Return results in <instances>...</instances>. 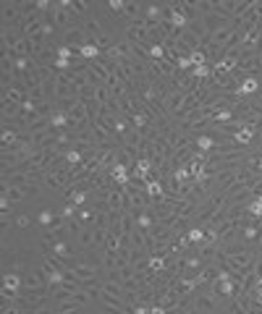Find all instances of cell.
<instances>
[{
    "label": "cell",
    "mask_w": 262,
    "mask_h": 314,
    "mask_svg": "<svg viewBox=\"0 0 262 314\" xmlns=\"http://www.w3.org/2000/svg\"><path fill=\"white\" fill-rule=\"evenodd\" d=\"M79 241H82V246H87V249L95 246V228H84V230L79 233ZM95 249H97V246H95Z\"/></svg>",
    "instance_id": "9"
},
{
    "label": "cell",
    "mask_w": 262,
    "mask_h": 314,
    "mask_svg": "<svg viewBox=\"0 0 262 314\" xmlns=\"http://www.w3.org/2000/svg\"><path fill=\"white\" fill-rule=\"evenodd\" d=\"M183 97H186V89H171L165 94V113H168V118H173L178 113V107L183 105Z\"/></svg>",
    "instance_id": "2"
},
{
    "label": "cell",
    "mask_w": 262,
    "mask_h": 314,
    "mask_svg": "<svg viewBox=\"0 0 262 314\" xmlns=\"http://www.w3.org/2000/svg\"><path fill=\"white\" fill-rule=\"evenodd\" d=\"M259 92V82H257V76H244L241 78V84H239V94L241 97H254V94Z\"/></svg>",
    "instance_id": "4"
},
{
    "label": "cell",
    "mask_w": 262,
    "mask_h": 314,
    "mask_svg": "<svg viewBox=\"0 0 262 314\" xmlns=\"http://www.w3.org/2000/svg\"><path fill=\"white\" fill-rule=\"evenodd\" d=\"M21 19V13H19V3H3V26L13 24V21H19Z\"/></svg>",
    "instance_id": "5"
},
{
    "label": "cell",
    "mask_w": 262,
    "mask_h": 314,
    "mask_svg": "<svg viewBox=\"0 0 262 314\" xmlns=\"http://www.w3.org/2000/svg\"><path fill=\"white\" fill-rule=\"evenodd\" d=\"M76 217L82 220V225H84V228H95V217H97V210H95V207H84V210H79V212H76Z\"/></svg>",
    "instance_id": "7"
},
{
    "label": "cell",
    "mask_w": 262,
    "mask_h": 314,
    "mask_svg": "<svg viewBox=\"0 0 262 314\" xmlns=\"http://www.w3.org/2000/svg\"><path fill=\"white\" fill-rule=\"evenodd\" d=\"M121 228H123V236H131V233L136 230V217H134L131 212H123V217H121Z\"/></svg>",
    "instance_id": "8"
},
{
    "label": "cell",
    "mask_w": 262,
    "mask_h": 314,
    "mask_svg": "<svg viewBox=\"0 0 262 314\" xmlns=\"http://www.w3.org/2000/svg\"><path fill=\"white\" fill-rule=\"evenodd\" d=\"M254 259H257V254L252 249H244V251H239V254H220L218 251V259L215 262H220L228 272H234L236 278H244V275H249L252 270H254Z\"/></svg>",
    "instance_id": "1"
},
{
    "label": "cell",
    "mask_w": 262,
    "mask_h": 314,
    "mask_svg": "<svg viewBox=\"0 0 262 314\" xmlns=\"http://www.w3.org/2000/svg\"><path fill=\"white\" fill-rule=\"evenodd\" d=\"M53 217H55V215H53V210H42V212H40V223H42L45 228H48Z\"/></svg>",
    "instance_id": "11"
},
{
    "label": "cell",
    "mask_w": 262,
    "mask_h": 314,
    "mask_svg": "<svg viewBox=\"0 0 262 314\" xmlns=\"http://www.w3.org/2000/svg\"><path fill=\"white\" fill-rule=\"evenodd\" d=\"M246 212L254 215V217H262V199H254V197H252V202L246 204Z\"/></svg>",
    "instance_id": "10"
},
{
    "label": "cell",
    "mask_w": 262,
    "mask_h": 314,
    "mask_svg": "<svg viewBox=\"0 0 262 314\" xmlns=\"http://www.w3.org/2000/svg\"><path fill=\"white\" fill-rule=\"evenodd\" d=\"M63 45L71 47V50H82V47L87 45L84 31H82V29H68V31H63Z\"/></svg>",
    "instance_id": "3"
},
{
    "label": "cell",
    "mask_w": 262,
    "mask_h": 314,
    "mask_svg": "<svg viewBox=\"0 0 262 314\" xmlns=\"http://www.w3.org/2000/svg\"><path fill=\"white\" fill-rule=\"evenodd\" d=\"M246 168H249L254 176L262 178V149H259V152H252V154H246Z\"/></svg>",
    "instance_id": "6"
},
{
    "label": "cell",
    "mask_w": 262,
    "mask_h": 314,
    "mask_svg": "<svg viewBox=\"0 0 262 314\" xmlns=\"http://www.w3.org/2000/svg\"><path fill=\"white\" fill-rule=\"evenodd\" d=\"M249 194H252L254 199H262V178H259V181H257V183L249 188Z\"/></svg>",
    "instance_id": "12"
},
{
    "label": "cell",
    "mask_w": 262,
    "mask_h": 314,
    "mask_svg": "<svg viewBox=\"0 0 262 314\" xmlns=\"http://www.w3.org/2000/svg\"><path fill=\"white\" fill-rule=\"evenodd\" d=\"M16 225H19V228H29V225H32V220H29L26 215H19V217H16Z\"/></svg>",
    "instance_id": "13"
}]
</instances>
